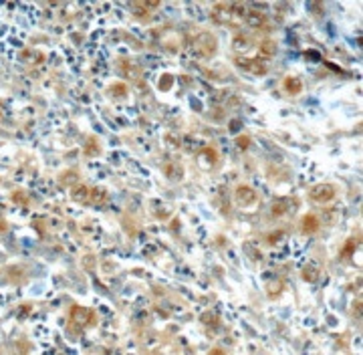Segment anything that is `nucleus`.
<instances>
[{
	"label": "nucleus",
	"instance_id": "f257e3e1",
	"mask_svg": "<svg viewBox=\"0 0 363 355\" xmlns=\"http://www.w3.org/2000/svg\"><path fill=\"white\" fill-rule=\"evenodd\" d=\"M335 196V188L333 186H317L313 192H311V198L317 200V202H327Z\"/></svg>",
	"mask_w": 363,
	"mask_h": 355
}]
</instances>
